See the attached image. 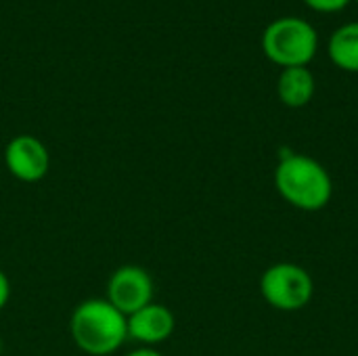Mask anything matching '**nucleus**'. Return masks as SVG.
I'll use <instances>...</instances> for the list:
<instances>
[{
	"mask_svg": "<svg viewBox=\"0 0 358 356\" xmlns=\"http://www.w3.org/2000/svg\"><path fill=\"white\" fill-rule=\"evenodd\" d=\"M69 334L84 355L111 356L128 340V323L105 298H88L73 308Z\"/></svg>",
	"mask_w": 358,
	"mask_h": 356,
	"instance_id": "obj_1",
	"label": "nucleus"
},
{
	"mask_svg": "<svg viewBox=\"0 0 358 356\" xmlns=\"http://www.w3.org/2000/svg\"><path fill=\"white\" fill-rule=\"evenodd\" d=\"M275 187L289 206L304 212L323 210L334 195V183L327 168L302 153H287L281 157L275 170Z\"/></svg>",
	"mask_w": 358,
	"mask_h": 356,
	"instance_id": "obj_2",
	"label": "nucleus"
},
{
	"mask_svg": "<svg viewBox=\"0 0 358 356\" xmlns=\"http://www.w3.org/2000/svg\"><path fill=\"white\" fill-rule=\"evenodd\" d=\"M264 55L279 67H308L319 50L317 29L302 17H279L262 34Z\"/></svg>",
	"mask_w": 358,
	"mask_h": 356,
	"instance_id": "obj_3",
	"label": "nucleus"
},
{
	"mask_svg": "<svg viewBox=\"0 0 358 356\" xmlns=\"http://www.w3.org/2000/svg\"><path fill=\"white\" fill-rule=\"evenodd\" d=\"M260 294L273 308L294 313L310 304L315 283L310 273L300 264L279 262L264 271L260 279Z\"/></svg>",
	"mask_w": 358,
	"mask_h": 356,
	"instance_id": "obj_4",
	"label": "nucleus"
},
{
	"mask_svg": "<svg viewBox=\"0 0 358 356\" xmlns=\"http://www.w3.org/2000/svg\"><path fill=\"white\" fill-rule=\"evenodd\" d=\"M105 300L124 317L134 315L153 302V279L147 269L138 264H124L115 269L107 281Z\"/></svg>",
	"mask_w": 358,
	"mask_h": 356,
	"instance_id": "obj_5",
	"label": "nucleus"
},
{
	"mask_svg": "<svg viewBox=\"0 0 358 356\" xmlns=\"http://www.w3.org/2000/svg\"><path fill=\"white\" fill-rule=\"evenodd\" d=\"M4 166L19 183H40L50 170V151L34 134H17L6 143Z\"/></svg>",
	"mask_w": 358,
	"mask_h": 356,
	"instance_id": "obj_6",
	"label": "nucleus"
},
{
	"mask_svg": "<svg viewBox=\"0 0 358 356\" xmlns=\"http://www.w3.org/2000/svg\"><path fill=\"white\" fill-rule=\"evenodd\" d=\"M128 323V340L138 342L145 348H155L172 338L176 329L174 313L164 304H147L134 315L126 317Z\"/></svg>",
	"mask_w": 358,
	"mask_h": 356,
	"instance_id": "obj_7",
	"label": "nucleus"
},
{
	"mask_svg": "<svg viewBox=\"0 0 358 356\" xmlns=\"http://www.w3.org/2000/svg\"><path fill=\"white\" fill-rule=\"evenodd\" d=\"M277 94L283 105L300 109L315 97V76L308 67H285L277 80Z\"/></svg>",
	"mask_w": 358,
	"mask_h": 356,
	"instance_id": "obj_8",
	"label": "nucleus"
},
{
	"mask_svg": "<svg viewBox=\"0 0 358 356\" xmlns=\"http://www.w3.org/2000/svg\"><path fill=\"white\" fill-rule=\"evenodd\" d=\"M329 59L336 67L358 73V21L346 23L331 34Z\"/></svg>",
	"mask_w": 358,
	"mask_h": 356,
	"instance_id": "obj_9",
	"label": "nucleus"
},
{
	"mask_svg": "<svg viewBox=\"0 0 358 356\" xmlns=\"http://www.w3.org/2000/svg\"><path fill=\"white\" fill-rule=\"evenodd\" d=\"M304 2L313 10H319V13H338L344 6H348L350 0H304Z\"/></svg>",
	"mask_w": 358,
	"mask_h": 356,
	"instance_id": "obj_10",
	"label": "nucleus"
},
{
	"mask_svg": "<svg viewBox=\"0 0 358 356\" xmlns=\"http://www.w3.org/2000/svg\"><path fill=\"white\" fill-rule=\"evenodd\" d=\"M10 300V281L4 271H0V311L8 304Z\"/></svg>",
	"mask_w": 358,
	"mask_h": 356,
	"instance_id": "obj_11",
	"label": "nucleus"
},
{
	"mask_svg": "<svg viewBox=\"0 0 358 356\" xmlns=\"http://www.w3.org/2000/svg\"><path fill=\"white\" fill-rule=\"evenodd\" d=\"M126 356H164V355H159L155 348H145V346H141V348H136V350L128 353Z\"/></svg>",
	"mask_w": 358,
	"mask_h": 356,
	"instance_id": "obj_12",
	"label": "nucleus"
},
{
	"mask_svg": "<svg viewBox=\"0 0 358 356\" xmlns=\"http://www.w3.org/2000/svg\"><path fill=\"white\" fill-rule=\"evenodd\" d=\"M0 353H2V340H0Z\"/></svg>",
	"mask_w": 358,
	"mask_h": 356,
	"instance_id": "obj_13",
	"label": "nucleus"
},
{
	"mask_svg": "<svg viewBox=\"0 0 358 356\" xmlns=\"http://www.w3.org/2000/svg\"><path fill=\"white\" fill-rule=\"evenodd\" d=\"M357 2H358V0H357Z\"/></svg>",
	"mask_w": 358,
	"mask_h": 356,
	"instance_id": "obj_14",
	"label": "nucleus"
}]
</instances>
